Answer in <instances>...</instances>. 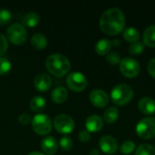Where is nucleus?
I'll list each match as a JSON object with an SVG mask.
<instances>
[{
	"label": "nucleus",
	"instance_id": "nucleus-1",
	"mask_svg": "<svg viewBox=\"0 0 155 155\" xmlns=\"http://www.w3.org/2000/svg\"><path fill=\"white\" fill-rule=\"evenodd\" d=\"M125 26V16L124 12L112 7L105 10L100 17V28L108 35H116L124 31Z\"/></svg>",
	"mask_w": 155,
	"mask_h": 155
},
{
	"label": "nucleus",
	"instance_id": "nucleus-2",
	"mask_svg": "<svg viewBox=\"0 0 155 155\" xmlns=\"http://www.w3.org/2000/svg\"><path fill=\"white\" fill-rule=\"evenodd\" d=\"M47 70L56 77L65 75L71 68V64L68 58L62 54H50L45 60Z\"/></svg>",
	"mask_w": 155,
	"mask_h": 155
},
{
	"label": "nucleus",
	"instance_id": "nucleus-3",
	"mask_svg": "<svg viewBox=\"0 0 155 155\" xmlns=\"http://www.w3.org/2000/svg\"><path fill=\"white\" fill-rule=\"evenodd\" d=\"M134 95V89L126 84H119L113 87L111 91V99L118 106H124L129 104Z\"/></svg>",
	"mask_w": 155,
	"mask_h": 155
},
{
	"label": "nucleus",
	"instance_id": "nucleus-4",
	"mask_svg": "<svg viewBox=\"0 0 155 155\" xmlns=\"http://www.w3.org/2000/svg\"><path fill=\"white\" fill-rule=\"evenodd\" d=\"M135 131L137 135L144 140H151L155 137V118L144 117L136 124Z\"/></svg>",
	"mask_w": 155,
	"mask_h": 155
},
{
	"label": "nucleus",
	"instance_id": "nucleus-5",
	"mask_svg": "<svg viewBox=\"0 0 155 155\" xmlns=\"http://www.w3.org/2000/svg\"><path fill=\"white\" fill-rule=\"evenodd\" d=\"M8 40L14 45H22L27 38V31L22 24L14 23L6 30Z\"/></svg>",
	"mask_w": 155,
	"mask_h": 155
},
{
	"label": "nucleus",
	"instance_id": "nucleus-6",
	"mask_svg": "<svg viewBox=\"0 0 155 155\" xmlns=\"http://www.w3.org/2000/svg\"><path fill=\"white\" fill-rule=\"evenodd\" d=\"M52 124L51 118L45 114H35L32 119V127L34 131L40 135L49 134L52 130Z\"/></svg>",
	"mask_w": 155,
	"mask_h": 155
},
{
	"label": "nucleus",
	"instance_id": "nucleus-7",
	"mask_svg": "<svg viewBox=\"0 0 155 155\" xmlns=\"http://www.w3.org/2000/svg\"><path fill=\"white\" fill-rule=\"evenodd\" d=\"M119 68L123 75L127 78L136 77L141 70L140 64L137 60L133 57H124L121 60L119 64Z\"/></svg>",
	"mask_w": 155,
	"mask_h": 155
},
{
	"label": "nucleus",
	"instance_id": "nucleus-8",
	"mask_svg": "<svg viewBox=\"0 0 155 155\" xmlns=\"http://www.w3.org/2000/svg\"><path fill=\"white\" fill-rule=\"evenodd\" d=\"M66 84L67 86L74 91V92H81L84 90L88 84L87 78L84 74L81 72H72L66 77Z\"/></svg>",
	"mask_w": 155,
	"mask_h": 155
},
{
	"label": "nucleus",
	"instance_id": "nucleus-9",
	"mask_svg": "<svg viewBox=\"0 0 155 155\" xmlns=\"http://www.w3.org/2000/svg\"><path fill=\"white\" fill-rule=\"evenodd\" d=\"M54 125L57 132L61 134H70L74 129V119L65 114H58L54 119Z\"/></svg>",
	"mask_w": 155,
	"mask_h": 155
},
{
	"label": "nucleus",
	"instance_id": "nucleus-10",
	"mask_svg": "<svg viewBox=\"0 0 155 155\" xmlns=\"http://www.w3.org/2000/svg\"><path fill=\"white\" fill-rule=\"evenodd\" d=\"M99 147L105 154H114L119 149L117 141L112 135H104L101 137L99 140Z\"/></svg>",
	"mask_w": 155,
	"mask_h": 155
},
{
	"label": "nucleus",
	"instance_id": "nucleus-11",
	"mask_svg": "<svg viewBox=\"0 0 155 155\" xmlns=\"http://www.w3.org/2000/svg\"><path fill=\"white\" fill-rule=\"evenodd\" d=\"M89 99L92 104L96 107L104 108L109 104V95L108 94L101 89H94L89 94Z\"/></svg>",
	"mask_w": 155,
	"mask_h": 155
},
{
	"label": "nucleus",
	"instance_id": "nucleus-12",
	"mask_svg": "<svg viewBox=\"0 0 155 155\" xmlns=\"http://www.w3.org/2000/svg\"><path fill=\"white\" fill-rule=\"evenodd\" d=\"M34 85L35 89L40 92H45L50 89L52 85V78L49 74L45 73L38 74L34 80Z\"/></svg>",
	"mask_w": 155,
	"mask_h": 155
},
{
	"label": "nucleus",
	"instance_id": "nucleus-13",
	"mask_svg": "<svg viewBox=\"0 0 155 155\" xmlns=\"http://www.w3.org/2000/svg\"><path fill=\"white\" fill-rule=\"evenodd\" d=\"M85 127L89 133H97L104 127V120L98 114H92L86 119Z\"/></svg>",
	"mask_w": 155,
	"mask_h": 155
},
{
	"label": "nucleus",
	"instance_id": "nucleus-14",
	"mask_svg": "<svg viewBox=\"0 0 155 155\" xmlns=\"http://www.w3.org/2000/svg\"><path fill=\"white\" fill-rule=\"evenodd\" d=\"M140 112L145 115H152L155 113V100L151 97H143L138 103Z\"/></svg>",
	"mask_w": 155,
	"mask_h": 155
},
{
	"label": "nucleus",
	"instance_id": "nucleus-15",
	"mask_svg": "<svg viewBox=\"0 0 155 155\" xmlns=\"http://www.w3.org/2000/svg\"><path fill=\"white\" fill-rule=\"evenodd\" d=\"M41 148L46 154H54L58 148V143L53 136H46L41 142Z\"/></svg>",
	"mask_w": 155,
	"mask_h": 155
},
{
	"label": "nucleus",
	"instance_id": "nucleus-16",
	"mask_svg": "<svg viewBox=\"0 0 155 155\" xmlns=\"http://www.w3.org/2000/svg\"><path fill=\"white\" fill-rule=\"evenodd\" d=\"M67 90L64 86H57L53 89L51 93V99L55 104H62L67 99Z\"/></svg>",
	"mask_w": 155,
	"mask_h": 155
},
{
	"label": "nucleus",
	"instance_id": "nucleus-17",
	"mask_svg": "<svg viewBox=\"0 0 155 155\" xmlns=\"http://www.w3.org/2000/svg\"><path fill=\"white\" fill-rule=\"evenodd\" d=\"M143 43L149 47H155V25H149L143 32Z\"/></svg>",
	"mask_w": 155,
	"mask_h": 155
},
{
	"label": "nucleus",
	"instance_id": "nucleus-18",
	"mask_svg": "<svg viewBox=\"0 0 155 155\" xmlns=\"http://www.w3.org/2000/svg\"><path fill=\"white\" fill-rule=\"evenodd\" d=\"M113 47L112 41L107 38H103L99 40L95 45V52L100 55L108 54Z\"/></svg>",
	"mask_w": 155,
	"mask_h": 155
},
{
	"label": "nucleus",
	"instance_id": "nucleus-19",
	"mask_svg": "<svg viewBox=\"0 0 155 155\" xmlns=\"http://www.w3.org/2000/svg\"><path fill=\"white\" fill-rule=\"evenodd\" d=\"M123 36L127 42L133 44V43H135V42L139 41L140 37H141V35H140L139 31L136 28H134V27H127V28L124 29Z\"/></svg>",
	"mask_w": 155,
	"mask_h": 155
},
{
	"label": "nucleus",
	"instance_id": "nucleus-20",
	"mask_svg": "<svg viewBox=\"0 0 155 155\" xmlns=\"http://www.w3.org/2000/svg\"><path fill=\"white\" fill-rule=\"evenodd\" d=\"M31 45L35 48L41 50L47 46V39L45 35L41 33H35L31 37Z\"/></svg>",
	"mask_w": 155,
	"mask_h": 155
},
{
	"label": "nucleus",
	"instance_id": "nucleus-21",
	"mask_svg": "<svg viewBox=\"0 0 155 155\" xmlns=\"http://www.w3.org/2000/svg\"><path fill=\"white\" fill-rule=\"evenodd\" d=\"M40 21V17L37 13L35 12H29L26 13L23 17H22V24L24 25L29 26V27H34Z\"/></svg>",
	"mask_w": 155,
	"mask_h": 155
},
{
	"label": "nucleus",
	"instance_id": "nucleus-22",
	"mask_svg": "<svg viewBox=\"0 0 155 155\" xmlns=\"http://www.w3.org/2000/svg\"><path fill=\"white\" fill-rule=\"evenodd\" d=\"M46 105V101L44 97L37 95L31 99L29 103V107L34 112H40L42 111Z\"/></svg>",
	"mask_w": 155,
	"mask_h": 155
},
{
	"label": "nucleus",
	"instance_id": "nucleus-23",
	"mask_svg": "<svg viewBox=\"0 0 155 155\" xmlns=\"http://www.w3.org/2000/svg\"><path fill=\"white\" fill-rule=\"evenodd\" d=\"M119 117V110L116 107H109L108 109H106L104 113V120L109 124H114Z\"/></svg>",
	"mask_w": 155,
	"mask_h": 155
},
{
	"label": "nucleus",
	"instance_id": "nucleus-24",
	"mask_svg": "<svg viewBox=\"0 0 155 155\" xmlns=\"http://www.w3.org/2000/svg\"><path fill=\"white\" fill-rule=\"evenodd\" d=\"M134 155H155V148L149 143H143L138 146Z\"/></svg>",
	"mask_w": 155,
	"mask_h": 155
},
{
	"label": "nucleus",
	"instance_id": "nucleus-25",
	"mask_svg": "<svg viewBox=\"0 0 155 155\" xmlns=\"http://www.w3.org/2000/svg\"><path fill=\"white\" fill-rule=\"evenodd\" d=\"M144 44L143 42H135L130 45L129 46V53L133 55H137V54H141L143 51H144Z\"/></svg>",
	"mask_w": 155,
	"mask_h": 155
},
{
	"label": "nucleus",
	"instance_id": "nucleus-26",
	"mask_svg": "<svg viewBox=\"0 0 155 155\" xmlns=\"http://www.w3.org/2000/svg\"><path fill=\"white\" fill-rule=\"evenodd\" d=\"M135 150V143L133 141L127 140L124 142L120 146V152L123 154H131Z\"/></svg>",
	"mask_w": 155,
	"mask_h": 155
},
{
	"label": "nucleus",
	"instance_id": "nucleus-27",
	"mask_svg": "<svg viewBox=\"0 0 155 155\" xmlns=\"http://www.w3.org/2000/svg\"><path fill=\"white\" fill-rule=\"evenodd\" d=\"M11 67H12V64L9 59H7L6 57L0 56V74L2 75L7 74L10 72Z\"/></svg>",
	"mask_w": 155,
	"mask_h": 155
},
{
	"label": "nucleus",
	"instance_id": "nucleus-28",
	"mask_svg": "<svg viewBox=\"0 0 155 155\" xmlns=\"http://www.w3.org/2000/svg\"><path fill=\"white\" fill-rule=\"evenodd\" d=\"M59 144H60V147L64 150V151H69L72 149L73 145H74V142L72 140V138L70 136H67V135H64L63 136L60 141H59Z\"/></svg>",
	"mask_w": 155,
	"mask_h": 155
},
{
	"label": "nucleus",
	"instance_id": "nucleus-29",
	"mask_svg": "<svg viewBox=\"0 0 155 155\" xmlns=\"http://www.w3.org/2000/svg\"><path fill=\"white\" fill-rule=\"evenodd\" d=\"M12 20V13L5 8H0V25H4Z\"/></svg>",
	"mask_w": 155,
	"mask_h": 155
},
{
	"label": "nucleus",
	"instance_id": "nucleus-30",
	"mask_svg": "<svg viewBox=\"0 0 155 155\" xmlns=\"http://www.w3.org/2000/svg\"><path fill=\"white\" fill-rule=\"evenodd\" d=\"M121 56L118 53L116 52H110L106 55V61L109 64L111 65H117L121 62Z\"/></svg>",
	"mask_w": 155,
	"mask_h": 155
},
{
	"label": "nucleus",
	"instance_id": "nucleus-31",
	"mask_svg": "<svg viewBox=\"0 0 155 155\" xmlns=\"http://www.w3.org/2000/svg\"><path fill=\"white\" fill-rule=\"evenodd\" d=\"M7 47H8V44H7L6 36H5L3 34H0V55L5 53Z\"/></svg>",
	"mask_w": 155,
	"mask_h": 155
},
{
	"label": "nucleus",
	"instance_id": "nucleus-32",
	"mask_svg": "<svg viewBox=\"0 0 155 155\" xmlns=\"http://www.w3.org/2000/svg\"><path fill=\"white\" fill-rule=\"evenodd\" d=\"M78 138H79V140H80L81 142L86 143V142H88V141L91 139V134H90V133H89L87 130H83V131H81V132L79 133Z\"/></svg>",
	"mask_w": 155,
	"mask_h": 155
},
{
	"label": "nucleus",
	"instance_id": "nucleus-33",
	"mask_svg": "<svg viewBox=\"0 0 155 155\" xmlns=\"http://www.w3.org/2000/svg\"><path fill=\"white\" fill-rule=\"evenodd\" d=\"M147 70H148L149 74L155 79V57L152 58L149 61L148 65H147Z\"/></svg>",
	"mask_w": 155,
	"mask_h": 155
},
{
	"label": "nucleus",
	"instance_id": "nucleus-34",
	"mask_svg": "<svg viewBox=\"0 0 155 155\" xmlns=\"http://www.w3.org/2000/svg\"><path fill=\"white\" fill-rule=\"evenodd\" d=\"M18 121L20 124H28L30 122H31V116L26 114V113H24V114H21L19 116H18Z\"/></svg>",
	"mask_w": 155,
	"mask_h": 155
},
{
	"label": "nucleus",
	"instance_id": "nucleus-35",
	"mask_svg": "<svg viewBox=\"0 0 155 155\" xmlns=\"http://www.w3.org/2000/svg\"><path fill=\"white\" fill-rule=\"evenodd\" d=\"M112 44H113V46H119L121 45V41L119 39H114L112 41Z\"/></svg>",
	"mask_w": 155,
	"mask_h": 155
},
{
	"label": "nucleus",
	"instance_id": "nucleus-36",
	"mask_svg": "<svg viewBox=\"0 0 155 155\" xmlns=\"http://www.w3.org/2000/svg\"><path fill=\"white\" fill-rule=\"evenodd\" d=\"M90 155H100V152L97 149H92L90 152Z\"/></svg>",
	"mask_w": 155,
	"mask_h": 155
},
{
	"label": "nucleus",
	"instance_id": "nucleus-37",
	"mask_svg": "<svg viewBox=\"0 0 155 155\" xmlns=\"http://www.w3.org/2000/svg\"><path fill=\"white\" fill-rule=\"evenodd\" d=\"M27 155H45L44 154V153H40V152H32V153H30L29 154Z\"/></svg>",
	"mask_w": 155,
	"mask_h": 155
}]
</instances>
